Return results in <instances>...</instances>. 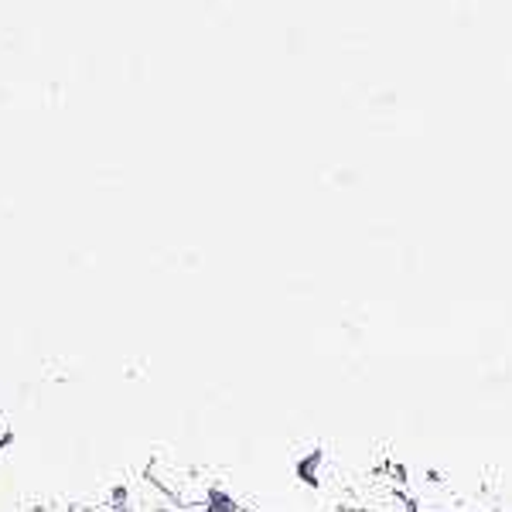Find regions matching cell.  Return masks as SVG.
<instances>
[{"instance_id":"cell-1","label":"cell","mask_w":512,"mask_h":512,"mask_svg":"<svg viewBox=\"0 0 512 512\" xmlns=\"http://www.w3.org/2000/svg\"><path fill=\"white\" fill-rule=\"evenodd\" d=\"M216 512H250L246 506H236V502H219Z\"/></svg>"},{"instance_id":"cell-2","label":"cell","mask_w":512,"mask_h":512,"mask_svg":"<svg viewBox=\"0 0 512 512\" xmlns=\"http://www.w3.org/2000/svg\"><path fill=\"white\" fill-rule=\"evenodd\" d=\"M212 512H216V509H212Z\"/></svg>"}]
</instances>
